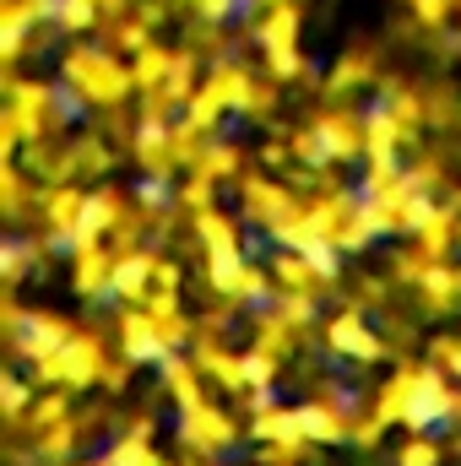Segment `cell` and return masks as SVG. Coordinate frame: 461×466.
Masks as SVG:
<instances>
[]
</instances>
